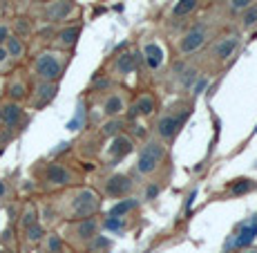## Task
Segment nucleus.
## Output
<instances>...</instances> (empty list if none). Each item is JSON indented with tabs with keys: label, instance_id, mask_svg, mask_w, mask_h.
I'll return each instance as SVG.
<instances>
[{
	"label": "nucleus",
	"instance_id": "8",
	"mask_svg": "<svg viewBox=\"0 0 257 253\" xmlns=\"http://www.w3.org/2000/svg\"><path fill=\"white\" fill-rule=\"evenodd\" d=\"M0 117H3V126L9 128V130H16L23 123V106L21 103L7 101L0 106Z\"/></svg>",
	"mask_w": 257,
	"mask_h": 253
},
{
	"label": "nucleus",
	"instance_id": "29",
	"mask_svg": "<svg viewBox=\"0 0 257 253\" xmlns=\"http://www.w3.org/2000/svg\"><path fill=\"white\" fill-rule=\"evenodd\" d=\"M255 188V182L253 180H239L233 184V195H241V193H248Z\"/></svg>",
	"mask_w": 257,
	"mask_h": 253
},
{
	"label": "nucleus",
	"instance_id": "38",
	"mask_svg": "<svg viewBox=\"0 0 257 253\" xmlns=\"http://www.w3.org/2000/svg\"><path fill=\"white\" fill-rule=\"evenodd\" d=\"M7 52H5V47H0V65H5V63H7Z\"/></svg>",
	"mask_w": 257,
	"mask_h": 253
},
{
	"label": "nucleus",
	"instance_id": "5",
	"mask_svg": "<svg viewBox=\"0 0 257 253\" xmlns=\"http://www.w3.org/2000/svg\"><path fill=\"white\" fill-rule=\"evenodd\" d=\"M74 0H49V3H45V18L49 23H61L65 21V18L72 16L74 12Z\"/></svg>",
	"mask_w": 257,
	"mask_h": 253
},
{
	"label": "nucleus",
	"instance_id": "1",
	"mask_svg": "<svg viewBox=\"0 0 257 253\" xmlns=\"http://www.w3.org/2000/svg\"><path fill=\"white\" fill-rule=\"evenodd\" d=\"M101 208V200L90 188H81V191L72 193L70 202H67V217L70 220H85L98 213Z\"/></svg>",
	"mask_w": 257,
	"mask_h": 253
},
{
	"label": "nucleus",
	"instance_id": "20",
	"mask_svg": "<svg viewBox=\"0 0 257 253\" xmlns=\"http://www.w3.org/2000/svg\"><path fill=\"white\" fill-rule=\"evenodd\" d=\"M5 52H7V56L9 58H23V54H25V43H23V38H18V36H9L7 38V43H5Z\"/></svg>",
	"mask_w": 257,
	"mask_h": 253
},
{
	"label": "nucleus",
	"instance_id": "18",
	"mask_svg": "<svg viewBox=\"0 0 257 253\" xmlns=\"http://www.w3.org/2000/svg\"><path fill=\"white\" fill-rule=\"evenodd\" d=\"M237 45H239L237 36H228V38H224V41H221L219 45L215 47V56L219 58V61H226L228 56H233V52L237 49Z\"/></svg>",
	"mask_w": 257,
	"mask_h": 253
},
{
	"label": "nucleus",
	"instance_id": "36",
	"mask_svg": "<svg viewBox=\"0 0 257 253\" xmlns=\"http://www.w3.org/2000/svg\"><path fill=\"white\" fill-rule=\"evenodd\" d=\"M107 86H110V78H103V81H96V83H94V88H101V90H105Z\"/></svg>",
	"mask_w": 257,
	"mask_h": 253
},
{
	"label": "nucleus",
	"instance_id": "28",
	"mask_svg": "<svg viewBox=\"0 0 257 253\" xmlns=\"http://www.w3.org/2000/svg\"><path fill=\"white\" fill-rule=\"evenodd\" d=\"M121 130H123V121H121V119H112V121H107L105 126H103V135H105V137H116Z\"/></svg>",
	"mask_w": 257,
	"mask_h": 253
},
{
	"label": "nucleus",
	"instance_id": "30",
	"mask_svg": "<svg viewBox=\"0 0 257 253\" xmlns=\"http://www.w3.org/2000/svg\"><path fill=\"white\" fill-rule=\"evenodd\" d=\"M257 25V7H248L244 14V29H250Z\"/></svg>",
	"mask_w": 257,
	"mask_h": 253
},
{
	"label": "nucleus",
	"instance_id": "22",
	"mask_svg": "<svg viewBox=\"0 0 257 253\" xmlns=\"http://www.w3.org/2000/svg\"><path fill=\"white\" fill-rule=\"evenodd\" d=\"M43 237H45V229H43L41 222H36V224L27 226V229L23 231V240L27 242V244H38Z\"/></svg>",
	"mask_w": 257,
	"mask_h": 253
},
{
	"label": "nucleus",
	"instance_id": "41",
	"mask_svg": "<svg viewBox=\"0 0 257 253\" xmlns=\"http://www.w3.org/2000/svg\"><path fill=\"white\" fill-rule=\"evenodd\" d=\"M0 126H3V117H0Z\"/></svg>",
	"mask_w": 257,
	"mask_h": 253
},
{
	"label": "nucleus",
	"instance_id": "27",
	"mask_svg": "<svg viewBox=\"0 0 257 253\" xmlns=\"http://www.w3.org/2000/svg\"><path fill=\"white\" fill-rule=\"evenodd\" d=\"M195 7H197V0H179V3L175 5V9H172V14H175V16H186V14H190Z\"/></svg>",
	"mask_w": 257,
	"mask_h": 253
},
{
	"label": "nucleus",
	"instance_id": "13",
	"mask_svg": "<svg viewBox=\"0 0 257 253\" xmlns=\"http://www.w3.org/2000/svg\"><path fill=\"white\" fill-rule=\"evenodd\" d=\"M130 188H132V182L127 180L125 175H112L110 180H107V184H105L107 195H112V197L125 195V193L130 191Z\"/></svg>",
	"mask_w": 257,
	"mask_h": 253
},
{
	"label": "nucleus",
	"instance_id": "21",
	"mask_svg": "<svg viewBox=\"0 0 257 253\" xmlns=\"http://www.w3.org/2000/svg\"><path fill=\"white\" fill-rule=\"evenodd\" d=\"M255 235H257V220H250L248 224L241 226V233L237 237V246H248L255 240Z\"/></svg>",
	"mask_w": 257,
	"mask_h": 253
},
{
	"label": "nucleus",
	"instance_id": "6",
	"mask_svg": "<svg viewBox=\"0 0 257 253\" xmlns=\"http://www.w3.org/2000/svg\"><path fill=\"white\" fill-rule=\"evenodd\" d=\"M98 231V222L94 217H85V220H78L70 226V237L76 242H90L96 237Z\"/></svg>",
	"mask_w": 257,
	"mask_h": 253
},
{
	"label": "nucleus",
	"instance_id": "3",
	"mask_svg": "<svg viewBox=\"0 0 257 253\" xmlns=\"http://www.w3.org/2000/svg\"><path fill=\"white\" fill-rule=\"evenodd\" d=\"M164 155H166V148L161 146L159 141H148L146 146L141 148L139 159H137V173L150 175V173L164 161Z\"/></svg>",
	"mask_w": 257,
	"mask_h": 253
},
{
	"label": "nucleus",
	"instance_id": "9",
	"mask_svg": "<svg viewBox=\"0 0 257 253\" xmlns=\"http://www.w3.org/2000/svg\"><path fill=\"white\" fill-rule=\"evenodd\" d=\"M206 38H208V32H206V27L190 29V32H188L186 36L181 38V45H179L181 54H190V52H195V49H199L206 43Z\"/></svg>",
	"mask_w": 257,
	"mask_h": 253
},
{
	"label": "nucleus",
	"instance_id": "7",
	"mask_svg": "<svg viewBox=\"0 0 257 253\" xmlns=\"http://www.w3.org/2000/svg\"><path fill=\"white\" fill-rule=\"evenodd\" d=\"M58 94V83H47V81H38L36 88L32 92V106L34 108H43L49 101H54V97Z\"/></svg>",
	"mask_w": 257,
	"mask_h": 253
},
{
	"label": "nucleus",
	"instance_id": "35",
	"mask_svg": "<svg viewBox=\"0 0 257 253\" xmlns=\"http://www.w3.org/2000/svg\"><path fill=\"white\" fill-rule=\"evenodd\" d=\"M253 0H233V9H248Z\"/></svg>",
	"mask_w": 257,
	"mask_h": 253
},
{
	"label": "nucleus",
	"instance_id": "10",
	"mask_svg": "<svg viewBox=\"0 0 257 253\" xmlns=\"http://www.w3.org/2000/svg\"><path fill=\"white\" fill-rule=\"evenodd\" d=\"M184 117L186 115H166L159 119V123H157V132H159L161 139H172L175 137V132L179 130V126L184 123Z\"/></svg>",
	"mask_w": 257,
	"mask_h": 253
},
{
	"label": "nucleus",
	"instance_id": "32",
	"mask_svg": "<svg viewBox=\"0 0 257 253\" xmlns=\"http://www.w3.org/2000/svg\"><path fill=\"white\" fill-rule=\"evenodd\" d=\"M14 139V130H9V128H3L0 130V148H5L9 141Z\"/></svg>",
	"mask_w": 257,
	"mask_h": 253
},
{
	"label": "nucleus",
	"instance_id": "15",
	"mask_svg": "<svg viewBox=\"0 0 257 253\" xmlns=\"http://www.w3.org/2000/svg\"><path fill=\"white\" fill-rule=\"evenodd\" d=\"M143 54H146V61H148V67L150 69H159L161 63H164V49L159 45H155V43H148L146 49H143Z\"/></svg>",
	"mask_w": 257,
	"mask_h": 253
},
{
	"label": "nucleus",
	"instance_id": "40",
	"mask_svg": "<svg viewBox=\"0 0 257 253\" xmlns=\"http://www.w3.org/2000/svg\"><path fill=\"white\" fill-rule=\"evenodd\" d=\"M0 253H12V251H0Z\"/></svg>",
	"mask_w": 257,
	"mask_h": 253
},
{
	"label": "nucleus",
	"instance_id": "11",
	"mask_svg": "<svg viewBox=\"0 0 257 253\" xmlns=\"http://www.w3.org/2000/svg\"><path fill=\"white\" fill-rule=\"evenodd\" d=\"M78 36H81V27L78 25H72V27H65L61 32H56V45L61 49H72L78 43Z\"/></svg>",
	"mask_w": 257,
	"mask_h": 253
},
{
	"label": "nucleus",
	"instance_id": "24",
	"mask_svg": "<svg viewBox=\"0 0 257 253\" xmlns=\"http://www.w3.org/2000/svg\"><path fill=\"white\" fill-rule=\"evenodd\" d=\"M123 106H125V103H123V97H118V94H112V97H107L105 108H103V110H105V115L116 117L118 112L123 110Z\"/></svg>",
	"mask_w": 257,
	"mask_h": 253
},
{
	"label": "nucleus",
	"instance_id": "4",
	"mask_svg": "<svg viewBox=\"0 0 257 253\" xmlns=\"http://www.w3.org/2000/svg\"><path fill=\"white\" fill-rule=\"evenodd\" d=\"M74 182V175L70 168H65L63 163H45V168H43V184L47 186H67Z\"/></svg>",
	"mask_w": 257,
	"mask_h": 253
},
{
	"label": "nucleus",
	"instance_id": "14",
	"mask_svg": "<svg viewBox=\"0 0 257 253\" xmlns=\"http://www.w3.org/2000/svg\"><path fill=\"white\" fill-rule=\"evenodd\" d=\"M27 86H25V81H21V78H12L9 81V86H7V97H9V101H14V103H21L27 99Z\"/></svg>",
	"mask_w": 257,
	"mask_h": 253
},
{
	"label": "nucleus",
	"instance_id": "25",
	"mask_svg": "<svg viewBox=\"0 0 257 253\" xmlns=\"http://www.w3.org/2000/svg\"><path fill=\"white\" fill-rule=\"evenodd\" d=\"M45 251L47 253H61L63 251L61 235H56V233H49V235L45 237Z\"/></svg>",
	"mask_w": 257,
	"mask_h": 253
},
{
	"label": "nucleus",
	"instance_id": "12",
	"mask_svg": "<svg viewBox=\"0 0 257 253\" xmlns=\"http://www.w3.org/2000/svg\"><path fill=\"white\" fill-rule=\"evenodd\" d=\"M132 152V139L130 137H123V135H116L112 139V146H110V155H112V161H121L125 155Z\"/></svg>",
	"mask_w": 257,
	"mask_h": 253
},
{
	"label": "nucleus",
	"instance_id": "33",
	"mask_svg": "<svg viewBox=\"0 0 257 253\" xmlns=\"http://www.w3.org/2000/svg\"><path fill=\"white\" fill-rule=\"evenodd\" d=\"M12 36V29H9V25H5V23H0V47L7 43V38Z\"/></svg>",
	"mask_w": 257,
	"mask_h": 253
},
{
	"label": "nucleus",
	"instance_id": "34",
	"mask_svg": "<svg viewBox=\"0 0 257 253\" xmlns=\"http://www.w3.org/2000/svg\"><path fill=\"white\" fill-rule=\"evenodd\" d=\"M157 195H159V186L150 184V186H148V191H146V200H155Z\"/></svg>",
	"mask_w": 257,
	"mask_h": 253
},
{
	"label": "nucleus",
	"instance_id": "17",
	"mask_svg": "<svg viewBox=\"0 0 257 253\" xmlns=\"http://www.w3.org/2000/svg\"><path fill=\"white\" fill-rule=\"evenodd\" d=\"M12 32H14V36H18V38H27L29 34L34 32V23H32V18H27V16H18V18H14V23H12Z\"/></svg>",
	"mask_w": 257,
	"mask_h": 253
},
{
	"label": "nucleus",
	"instance_id": "26",
	"mask_svg": "<svg viewBox=\"0 0 257 253\" xmlns=\"http://www.w3.org/2000/svg\"><path fill=\"white\" fill-rule=\"evenodd\" d=\"M135 206H137V202H135V200L118 202V204H116V206L110 211V217H123V215H125V213H130Z\"/></svg>",
	"mask_w": 257,
	"mask_h": 253
},
{
	"label": "nucleus",
	"instance_id": "42",
	"mask_svg": "<svg viewBox=\"0 0 257 253\" xmlns=\"http://www.w3.org/2000/svg\"><path fill=\"white\" fill-rule=\"evenodd\" d=\"M250 253H257V251H250Z\"/></svg>",
	"mask_w": 257,
	"mask_h": 253
},
{
	"label": "nucleus",
	"instance_id": "39",
	"mask_svg": "<svg viewBox=\"0 0 257 253\" xmlns=\"http://www.w3.org/2000/svg\"><path fill=\"white\" fill-rule=\"evenodd\" d=\"M36 3H49V0H36Z\"/></svg>",
	"mask_w": 257,
	"mask_h": 253
},
{
	"label": "nucleus",
	"instance_id": "23",
	"mask_svg": "<svg viewBox=\"0 0 257 253\" xmlns=\"http://www.w3.org/2000/svg\"><path fill=\"white\" fill-rule=\"evenodd\" d=\"M139 54H132V52H127V54H123V56H118V61H116V69L121 74H130L132 69L137 67V61H139Z\"/></svg>",
	"mask_w": 257,
	"mask_h": 253
},
{
	"label": "nucleus",
	"instance_id": "37",
	"mask_svg": "<svg viewBox=\"0 0 257 253\" xmlns=\"http://www.w3.org/2000/svg\"><path fill=\"white\" fill-rule=\"evenodd\" d=\"M5 195H7V184L5 180H0V200H5Z\"/></svg>",
	"mask_w": 257,
	"mask_h": 253
},
{
	"label": "nucleus",
	"instance_id": "16",
	"mask_svg": "<svg viewBox=\"0 0 257 253\" xmlns=\"http://www.w3.org/2000/svg\"><path fill=\"white\" fill-rule=\"evenodd\" d=\"M38 222V208L36 204H25V208L21 211V217H18V226H21V231H25L27 226H32V224H36Z\"/></svg>",
	"mask_w": 257,
	"mask_h": 253
},
{
	"label": "nucleus",
	"instance_id": "19",
	"mask_svg": "<svg viewBox=\"0 0 257 253\" xmlns=\"http://www.w3.org/2000/svg\"><path fill=\"white\" fill-rule=\"evenodd\" d=\"M152 110H155V99L148 97V94H143V97H139V99L135 101V106H132V112H130V115H132V117H139V115L146 117V115H150Z\"/></svg>",
	"mask_w": 257,
	"mask_h": 253
},
{
	"label": "nucleus",
	"instance_id": "2",
	"mask_svg": "<svg viewBox=\"0 0 257 253\" xmlns=\"http://www.w3.org/2000/svg\"><path fill=\"white\" fill-rule=\"evenodd\" d=\"M63 69H65V63L58 52H43L34 58V74L38 81L58 83V78L63 76Z\"/></svg>",
	"mask_w": 257,
	"mask_h": 253
},
{
	"label": "nucleus",
	"instance_id": "31",
	"mask_svg": "<svg viewBox=\"0 0 257 253\" xmlns=\"http://www.w3.org/2000/svg\"><path fill=\"white\" fill-rule=\"evenodd\" d=\"M125 226V222L121 220V217H107L105 220V229H110V231H118V229H123Z\"/></svg>",
	"mask_w": 257,
	"mask_h": 253
}]
</instances>
